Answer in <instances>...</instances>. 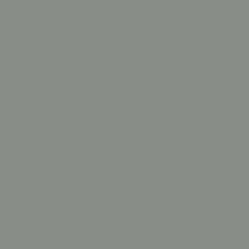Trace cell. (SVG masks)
Here are the masks:
<instances>
[]
</instances>
